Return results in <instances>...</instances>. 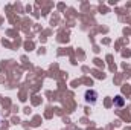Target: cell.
Masks as SVG:
<instances>
[{
    "mask_svg": "<svg viewBox=\"0 0 131 130\" xmlns=\"http://www.w3.org/2000/svg\"><path fill=\"white\" fill-rule=\"evenodd\" d=\"M98 92L95 90V89H87L85 92H84V101L87 103V104H90V106H95L96 103H98Z\"/></svg>",
    "mask_w": 131,
    "mask_h": 130,
    "instance_id": "1",
    "label": "cell"
},
{
    "mask_svg": "<svg viewBox=\"0 0 131 130\" xmlns=\"http://www.w3.org/2000/svg\"><path fill=\"white\" fill-rule=\"evenodd\" d=\"M0 123H2V118H0Z\"/></svg>",
    "mask_w": 131,
    "mask_h": 130,
    "instance_id": "3",
    "label": "cell"
},
{
    "mask_svg": "<svg viewBox=\"0 0 131 130\" xmlns=\"http://www.w3.org/2000/svg\"><path fill=\"white\" fill-rule=\"evenodd\" d=\"M113 106H114L116 109H122V107L125 106V98L122 97V95L114 97V99H113Z\"/></svg>",
    "mask_w": 131,
    "mask_h": 130,
    "instance_id": "2",
    "label": "cell"
}]
</instances>
